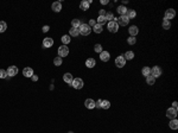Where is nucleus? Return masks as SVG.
Wrapping results in <instances>:
<instances>
[{"mask_svg":"<svg viewBox=\"0 0 178 133\" xmlns=\"http://www.w3.org/2000/svg\"><path fill=\"white\" fill-rule=\"evenodd\" d=\"M117 19V18H115ZM112 20V22H108V25H107V28H108V30L111 32H113V33H115V32H118V30H119V25H118V23H117V20Z\"/></svg>","mask_w":178,"mask_h":133,"instance_id":"nucleus-2","label":"nucleus"},{"mask_svg":"<svg viewBox=\"0 0 178 133\" xmlns=\"http://www.w3.org/2000/svg\"><path fill=\"white\" fill-rule=\"evenodd\" d=\"M128 32H129V34H131V37H135V36L138 34L139 30H138V28H137L135 25H132V26H129Z\"/></svg>","mask_w":178,"mask_h":133,"instance_id":"nucleus-16","label":"nucleus"},{"mask_svg":"<svg viewBox=\"0 0 178 133\" xmlns=\"http://www.w3.org/2000/svg\"><path fill=\"white\" fill-rule=\"evenodd\" d=\"M84 105H86V107L88 109L95 108V101H94L93 99H87L86 101H84Z\"/></svg>","mask_w":178,"mask_h":133,"instance_id":"nucleus-14","label":"nucleus"},{"mask_svg":"<svg viewBox=\"0 0 178 133\" xmlns=\"http://www.w3.org/2000/svg\"><path fill=\"white\" fill-rule=\"evenodd\" d=\"M78 31H80V34H82V36H88L92 32V28L86 23H82L80 25V28H78Z\"/></svg>","mask_w":178,"mask_h":133,"instance_id":"nucleus-1","label":"nucleus"},{"mask_svg":"<svg viewBox=\"0 0 178 133\" xmlns=\"http://www.w3.org/2000/svg\"><path fill=\"white\" fill-rule=\"evenodd\" d=\"M63 80H64V82H67V83L71 84V82H73L74 77H73V75H71L70 73H65L64 76H63Z\"/></svg>","mask_w":178,"mask_h":133,"instance_id":"nucleus-17","label":"nucleus"},{"mask_svg":"<svg viewBox=\"0 0 178 133\" xmlns=\"http://www.w3.org/2000/svg\"><path fill=\"white\" fill-rule=\"evenodd\" d=\"M94 50H95V52H102V51H103V50H102V45H101V44H95Z\"/></svg>","mask_w":178,"mask_h":133,"instance_id":"nucleus-37","label":"nucleus"},{"mask_svg":"<svg viewBox=\"0 0 178 133\" xmlns=\"http://www.w3.org/2000/svg\"><path fill=\"white\" fill-rule=\"evenodd\" d=\"M50 30V28L48 26V25H45V26H43V32H48Z\"/></svg>","mask_w":178,"mask_h":133,"instance_id":"nucleus-43","label":"nucleus"},{"mask_svg":"<svg viewBox=\"0 0 178 133\" xmlns=\"http://www.w3.org/2000/svg\"><path fill=\"white\" fill-rule=\"evenodd\" d=\"M115 20H117L119 26L120 25H121V26H126V25H128V23H129V19L127 18V16H120L119 18H117Z\"/></svg>","mask_w":178,"mask_h":133,"instance_id":"nucleus-4","label":"nucleus"},{"mask_svg":"<svg viewBox=\"0 0 178 133\" xmlns=\"http://www.w3.org/2000/svg\"><path fill=\"white\" fill-rule=\"evenodd\" d=\"M62 42H63V44H64V45L69 44V43H70V36H67V34H64V36L62 37Z\"/></svg>","mask_w":178,"mask_h":133,"instance_id":"nucleus-32","label":"nucleus"},{"mask_svg":"<svg viewBox=\"0 0 178 133\" xmlns=\"http://www.w3.org/2000/svg\"><path fill=\"white\" fill-rule=\"evenodd\" d=\"M172 108H175V109H177V108H178V103H177V101H173V103H172Z\"/></svg>","mask_w":178,"mask_h":133,"instance_id":"nucleus-42","label":"nucleus"},{"mask_svg":"<svg viewBox=\"0 0 178 133\" xmlns=\"http://www.w3.org/2000/svg\"><path fill=\"white\" fill-rule=\"evenodd\" d=\"M99 16L104 17L106 16V11H104V10H100V11H99Z\"/></svg>","mask_w":178,"mask_h":133,"instance_id":"nucleus-41","label":"nucleus"},{"mask_svg":"<svg viewBox=\"0 0 178 133\" xmlns=\"http://www.w3.org/2000/svg\"><path fill=\"white\" fill-rule=\"evenodd\" d=\"M154 82H156V77L154 76H152V75H148V76H146V83L150 84V86H153Z\"/></svg>","mask_w":178,"mask_h":133,"instance_id":"nucleus-23","label":"nucleus"},{"mask_svg":"<svg viewBox=\"0 0 178 133\" xmlns=\"http://www.w3.org/2000/svg\"><path fill=\"white\" fill-rule=\"evenodd\" d=\"M51 7H52V11H55V12H61V10H62L61 1H55V3L51 5Z\"/></svg>","mask_w":178,"mask_h":133,"instance_id":"nucleus-15","label":"nucleus"},{"mask_svg":"<svg viewBox=\"0 0 178 133\" xmlns=\"http://www.w3.org/2000/svg\"><path fill=\"white\" fill-rule=\"evenodd\" d=\"M81 24H82V23H81L80 19H73V22H71V26L74 29H78Z\"/></svg>","mask_w":178,"mask_h":133,"instance_id":"nucleus-25","label":"nucleus"},{"mask_svg":"<svg viewBox=\"0 0 178 133\" xmlns=\"http://www.w3.org/2000/svg\"><path fill=\"white\" fill-rule=\"evenodd\" d=\"M127 43H128L129 45H134V44L137 43V38H135V37H129V38H127Z\"/></svg>","mask_w":178,"mask_h":133,"instance_id":"nucleus-35","label":"nucleus"},{"mask_svg":"<svg viewBox=\"0 0 178 133\" xmlns=\"http://www.w3.org/2000/svg\"><path fill=\"white\" fill-rule=\"evenodd\" d=\"M6 71H7V76L8 77H13V76H15V75L18 74V68L15 65H11V67L7 68Z\"/></svg>","mask_w":178,"mask_h":133,"instance_id":"nucleus-7","label":"nucleus"},{"mask_svg":"<svg viewBox=\"0 0 178 133\" xmlns=\"http://www.w3.org/2000/svg\"><path fill=\"white\" fill-rule=\"evenodd\" d=\"M166 117L169 118L170 120H172V119H176L177 118V109L175 108H169L167 111H166Z\"/></svg>","mask_w":178,"mask_h":133,"instance_id":"nucleus-8","label":"nucleus"},{"mask_svg":"<svg viewBox=\"0 0 178 133\" xmlns=\"http://www.w3.org/2000/svg\"><path fill=\"white\" fill-rule=\"evenodd\" d=\"M141 73H143L144 76H148V75H151V68H148V67H144L143 70H141Z\"/></svg>","mask_w":178,"mask_h":133,"instance_id":"nucleus-30","label":"nucleus"},{"mask_svg":"<svg viewBox=\"0 0 178 133\" xmlns=\"http://www.w3.org/2000/svg\"><path fill=\"white\" fill-rule=\"evenodd\" d=\"M101 4L102 5H106V4H108V1L107 0H101Z\"/></svg>","mask_w":178,"mask_h":133,"instance_id":"nucleus-45","label":"nucleus"},{"mask_svg":"<svg viewBox=\"0 0 178 133\" xmlns=\"http://www.w3.org/2000/svg\"><path fill=\"white\" fill-rule=\"evenodd\" d=\"M7 29V24L5 22H0V32H5Z\"/></svg>","mask_w":178,"mask_h":133,"instance_id":"nucleus-33","label":"nucleus"},{"mask_svg":"<svg viewBox=\"0 0 178 133\" xmlns=\"http://www.w3.org/2000/svg\"><path fill=\"white\" fill-rule=\"evenodd\" d=\"M126 16H127V18L128 19H132V18H134V17L137 16V12H135L134 10H127Z\"/></svg>","mask_w":178,"mask_h":133,"instance_id":"nucleus-26","label":"nucleus"},{"mask_svg":"<svg viewBox=\"0 0 178 133\" xmlns=\"http://www.w3.org/2000/svg\"><path fill=\"white\" fill-rule=\"evenodd\" d=\"M169 126H170V128H171V130H177V128H178V121H177V119H172V120H170Z\"/></svg>","mask_w":178,"mask_h":133,"instance_id":"nucleus-21","label":"nucleus"},{"mask_svg":"<svg viewBox=\"0 0 178 133\" xmlns=\"http://www.w3.org/2000/svg\"><path fill=\"white\" fill-rule=\"evenodd\" d=\"M71 86L74 87L75 89H81L83 86H84V83H83V80L82 78H74L73 80V82H71Z\"/></svg>","mask_w":178,"mask_h":133,"instance_id":"nucleus-3","label":"nucleus"},{"mask_svg":"<svg viewBox=\"0 0 178 133\" xmlns=\"http://www.w3.org/2000/svg\"><path fill=\"white\" fill-rule=\"evenodd\" d=\"M54 64L56 65V67H58V65H61L62 64V58L61 57H55V59H54Z\"/></svg>","mask_w":178,"mask_h":133,"instance_id":"nucleus-36","label":"nucleus"},{"mask_svg":"<svg viewBox=\"0 0 178 133\" xmlns=\"http://www.w3.org/2000/svg\"><path fill=\"white\" fill-rule=\"evenodd\" d=\"M101 101H102V100H97V101L95 102V107H96V108H101Z\"/></svg>","mask_w":178,"mask_h":133,"instance_id":"nucleus-40","label":"nucleus"},{"mask_svg":"<svg viewBox=\"0 0 178 133\" xmlns=\"http://www.w3.org/2000/svg\"><path fill=\"white\" fill-rule=\"evenodd\" d=\"M106 22H107V20H106V17L99 16L97 20H96V24H100V25H102V26H103V24H104V23H106Z\"/></svg>","mask_w":178,"mask_h":133,"instance_id":"nucleus-31","label":"nucleus"},{"mask_svg":"<svg viewBox=\"0 0 178 133\" xmlns=\"http://www.w3.org/2000/svg\"><path fill=\"white\" fill-rule=\"evenodd\" d=\"M126 64V59L123 56H118L117 58H115V65H117L118 68H123Z\"/></svg>","mask_w":178,"mask_h":133,"instance_id":"nucleus-6","label":"nucleus"},{"mask_svg":"<svg viewBox=\"0 0 178 133\" xmlns=\"http://www.w3.org/2000/svg\"><path fill=\"white\" fill-rule=\"evenodd\" d=\"M106 20L107 22H112V20H114L115 19V17H114V14L112 12H106Z\"/></svg>","mask_w":178,"mask_h":133,"instance_id":"nucleus-29","label":"nucleus"},{"mask_svg":"<svg viewBox=\"0 0 178 133\" xmlns=\"http://www.w3.org/2000/svg\"><path fill=\"white\" fill-rule=\"evenodd\" d=\"M109 107H111V102L108 101V100H102V101H101V108L108 109Z\"/></svg>","mask_w":178,"mask_h":133,"instance_id":"nucleus-27","label":"nucleus"},{"mask_svg":"<svg viewBox=\"0 0 178 133\" xmlns=\"http://www.w3.org/2000/svg\"><path fill=\"white\" fill-rule=\"evenodd\" d=\"M96 65V61L94 58H88L86 61V67H88V68H94Z\"/></svg>","mask_w":178,"mask_h":133,"instance_id":"nucleus-19","label":"nucleus"},{"mask_svg":"<svg viewBox=\"0 0 178 133\" xmlns=\"http://www.w3.org/2000/svg\"><path fill=\"white\" fill-rule=\"evenodd\" d=\"M117 11L120 16H126V13H127V8L123 6V5H120V6L117 8Z\"/></svg>","mask_w":178,"mask_h":133,"instance_id":"nucleus-20","label":"nucleus"},{"mask_svg":"<svg viewBox=\"0 0 178 133\" xmlns=\"http://www.w3.org/2000/svg\"><path fill=\"white\" fill-rule=\"evenodd\" d=\"M123 57H125V59H128V61H131V59H133L134 58V52H133V51H127L126 54H125V56H123Z\"/></svg>","mask_w":178,"mask_h":133,"instance_id":"nucleus-28","label":"nucleus"},{"mask_svg":"<svg viewBox=\"0 0 178 133\" xmlns=\"http://www.w3.org/2000/svg\"><path fill=\"white\" fill-rule=\"evenodd\" d=\"M69 36H70V37H78V36H80V31H78V29L71 28L70 30H69Z\"/></svg>","mask_w":178,"mask_h":133,"instance_id":"nucleus-18","label":"nucleus"},{"mask_svg":"<svg viewBox=\"0 0 178 133\" xmlns=\"http://www.w3.org/2000/svg\"><path fill=\"white\" fill-rule=\"evenodd\" d=\"M31 78H32V81H34V82H36V81H38V76H37V75H32V76H31Z\"/></svg>","mask_w":178,"mask_h":133,"instance_id":"nucleus-44","label":"nucleus"},{"mask_svg":"<svg viewBox=\"0 0 178 133\" xmlns=\"http://www.w3.org/2000/svg\"><path fill=\"white\" fill-rule=\"evenodd\" d=\"M176 16V11L173 8H169V10H166V12H165V19L166 20H170V19H173Z\"/></svg>","mask_w":178,"mask_h":133,"instance_id":"nucleus-10","label":"nucleus"},{"mask_svg":"<svg viewBox=\"0 0 178 133\" xmlns=\"http://www.w3.org/2000/svg\"><path fill=\"white\" fill-rule=\"evenodd\" d=\"M89 26H90V28H94V26H95L96 25V22L95 20H94V19H90V20H89Z\"/></svg>","mask_w":178,"mask_h":133,"instance_id":"nucleus-39","label":"nucleus"},{"mask_svg":"<svg viewBox=\"0 0 178 133\" xmlns=\"http://www.w3.org/2000/svg\"><path fill=\"white\" fill-rule=\"evenodd\" d=\"M54 45V39L50 37H46L43 39V47L44 48H51Z\"/></svg>","mask_w":178,"mask_h":133,"instance_id":"nucleus-11","label":"nucleus"},{"mask_svg":"<svg viewBox=\"0 0 178 133\" xmlns=\"http://www.w3.org/2000/svg\"><path fill=\"white\" fill-rule=\"evenodd\" d=\"M80 8L83 10V11H87V10L89 8L88 0H83V1H81V3H80Z\"/></svg>","mask_w":178,"mask_h":133,"instance_id":"nucleus-22","label":"nucleus"},{"mask_svg":"<svg viewBox=\"0 0 178 133\" xmlns=\"http://www.w3.org/2000/svg\"><path fill=\"white\" fill-rule=\"evenodd\" d=\"M68 133H74V132H71V131H70V132H68Z\"/></svg>","mask_w":178,"mask_h":133,"instance_id":"nucleus-46","label":"nucleus"},{"mask_svg":"<svg viewBox=\"0 0 178 133\" xmlns=\"http://www.w3.org/2000/svg\"><path fill=\"white\" fill-rule=\"evenodd\" d=\"M92 30H94V32L95 33H101L102 31H103V26L100 24H96L94 28H92Z\"/></svg>","mask_w":178,"mask_h":133,"instance_id":"nucleus-24","label":"nucleus"},{"mask_svg":"<svg viewBox=\"0 0 178 133\" xmlns=\"http://www.w3.org/2000/svg\"><path fill=\"white\" fill-rule=\"evenodd\" d=\"M151 75L152 76H154V77H159L160 75H162V69H160V67H158V65H156V67H153V68L151 69Z\"/></svg>","mask_w":178,"mask_h":133,"instance_id":"nucleus-9","label":"nucleus"},{"mask_svg":"<svg viewBox=\"0 0 178 133\" xmlns=\"http://www.w3.org/2000/svg\"><path fill=\"white\" fill-rule=\"evenodd\" d=\"M23 75H24L25 77H31V76L33 75V69L26 67V68L23 69Z\"/></svg>","mask_w":178,"mask_h":133,"instance_id":"nucleus-13","label":"nucleus"},{"mask_svg":"<svg viewBox=\"0 0 178 133\" xmlns=\"http://www.w3.org/2000/svg\"><path fill=\"white\" fill-rule=\"evenodd\" d=\"M69 55V49H68L67 45H62V47L58 48V56L59 57H67Z\"/></svg>","mask_w":178,"mask_h":133,"instance_id":"nucleus-5","label":"nucleus"},{"mask_svg":"<svg viewBox=\"0 0 178 133\" xmlns=\"http://www.w3.org/2000/svg\"><path fill=\"white\" fill-rule=\"evenodd\" d=\"M170 26H171V23H170V20H166V19H164V20H163V28L165 29V30H167V29H170Z\"/></svg>","mask_w":178,"mask_h":133,"instance_id":"nucleus-34","label":"nucleus"},{"mask_svg":"<svg viewBox=\"0 0 178 133\" xmlns=\"http://www.w3.org/2000/svg\"><path fill=\"white\" fill-rule=\"evenodd\" d=\"M100 58H101L102 62H107L111 58V55H109L108 51H102V52H100Z\"/></svg>","mask_w":178,"mask_h":133,"instance_id":"nucleus-12","label":"nucleus"},{"mask_svg":"<svg viewBox=\"0 0 178 133\" xmlns=\"http://www.w3.org/2000/svg\"><path fill=\"white\" fill-rule=\"evenodd\" d=\"M7 77V71L4 69H0V78H6Z\"/></svg>","mask_w":178,"mask_h":133,"instance_id":"nucleus-38","label":"nucleus"}]
</instances>
